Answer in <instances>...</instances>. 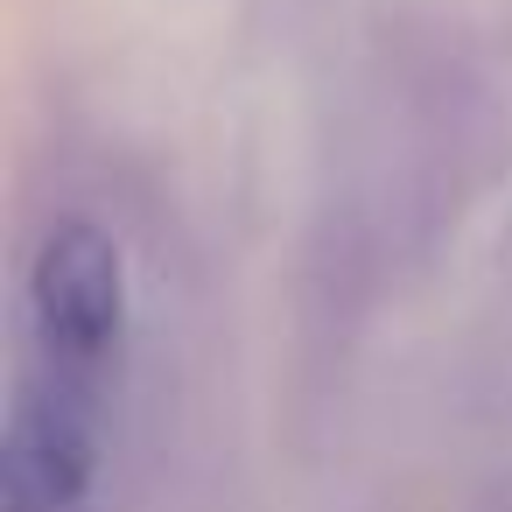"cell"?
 <instances>
[{
    "label": "cell",
    "instance_id": "6da1fadb",
    "mask_svg": "<svg viewBox=\"0 0 512 512\" xmlns=\"http://www.w3.org/2000/svg\"><path fill=\"white\" fill-rule=\"evenodd\" d=\"M113 386L22 358L8 435H0V505L8 512H92L106 463Z\"/></svg>",
    "mask_w": 512,
    "mask_h": 512
},
{
    "label": "cell",
    "instance_id": "7a4b0ae2",
    "mask_svg": "<svg viewBox=\"0 0 512 512\" xmlns=\"http://www.w3.org/2000/svg\"><path fill=\"white\" fill-rule=\"evenodd\" d=\"M127 344V267L99 225H57L29 260V358L113 386Z\"/></svg>",
    "mask_w": 512,
    "mask_h": 512
}]
</instances>
